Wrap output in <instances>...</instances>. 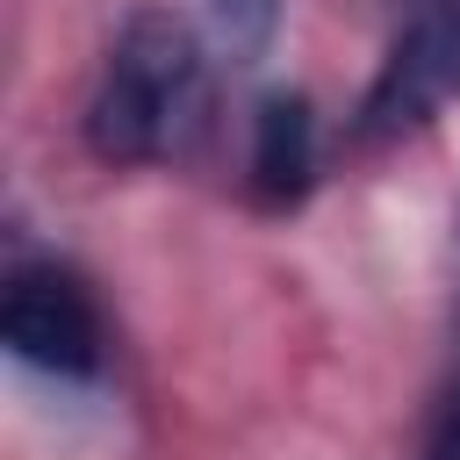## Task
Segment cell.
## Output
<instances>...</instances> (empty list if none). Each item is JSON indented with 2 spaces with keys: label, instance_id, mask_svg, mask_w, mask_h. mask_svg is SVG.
<instances>
[{
  "label": "cell",
  "instance_id": "1",
  "mask_svg": "<svg viewBox=\"0 0 460 460\" xmlns=\"http://www.w3.org/2000/svg\"><path fill=\"white\" fill-rule=\"evenodd\" d=\"M194 115H201V50L187 22L137 14L115 36L108 72L86 101V144L108 165H158L187 144Z\"/></svg>",
  "mask_w": 460,
  "mask_h": 460
},
{
  "label": "cell",
  "instance_id": "2",
  "mask_svg": "<svg viewBox=\"0 0 460 460\" xmlns=\"http://www.w3.org/2000/svg\"><path fill=\"white\" fill-rule=\"evenodd\" d=\"M453 93H460V0H417L410 22H402V36L381 58L367 101H359V137L367 144L410 137Z\"/></svg>",
  "mask_w": 460,
  "mask_h": 460
},
{
  "label": "cell",
  "instance_id": "3",
  "mask_svg": "<svg viewBox=\"0 0 460 460\" xmlns=\"http://www.w3.org/2000/svg\"><path fill=\"white\" fill-rule=\"evenodd\" d=\"M0 331L14 345V359L43 367V374H101L108 359V331H101V309L93 295L65 273V266H22L7 280V302H0Z\"/></svg>",
  "mask_w": 460,
  "mask_h": 460
},
{
  "label": "cell",
  "instance_id": "4",
  "mask_svg": "<svg viewBox=\"0 0 460 460\" xmlns=\"http://www.w3.org/2000/svg\"><path fill=\"white\" fill-rule=\"evenodd\" d=\"M309 172H316V115L302 93H273L252 122V194L266 208H288L302 201Z\"/></svg>",
  "mask_w": 460,
  "mask_h": 460
},
{
  "label": "cell",
  "instance_id": "5",
  "mask_svg": "<svg viewBox=\"0 0 460 460\" xmlns=\"http://www.w3.org/2000/svg\"><path fill=\"white\" fill-rule=\"evenodd\" d=\"M216 22L244 58H259L273 43V29H280V0H216Z\"/></svg>",
  "mask_w": 460,
  "mask_h": 460
},
{
  "label": "cell",
  "instance_id": "6",
  "mask_svg": "<svg viewBox=\"0 0 460 460\" xmlns=\"http://www.w3.org/2000/svg\"><path fill=\"white\" fill-rule=\"evenodd\" d=\"M431 460H460V388L438 402V431H431Z\"/></svg>",
  "mask_w": 460,
  "mask_h": 460
}]
</instances>
